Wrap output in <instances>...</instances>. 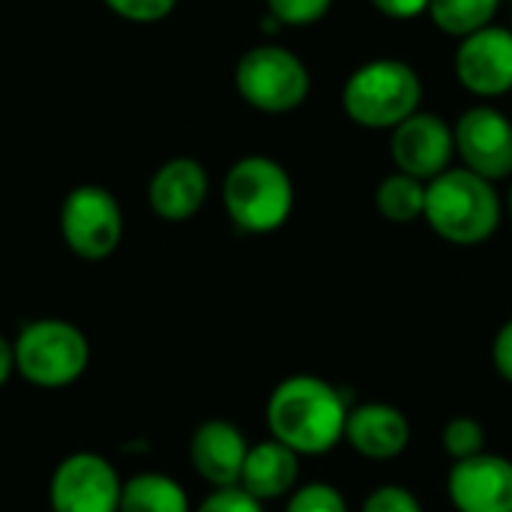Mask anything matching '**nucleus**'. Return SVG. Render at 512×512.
<instances>
[{"instance_id": "nucleus-1", "label": "nucleus", "mask_w": 512, "mask_h": 512, "mask_svg": "<svg viewBox=\"0 0 512 512\" xmlns=\"http://www.w3.org/2000/svg\"><path fill=\"white\" fill-rule=\"evenodd\" d=\"M348 402L339 387L318 375H291L279 381L267 399L270 438L297 456H324L345 441Z\"/></svg>"}, {"instance_id": "nucleus-2", "label": "nucleus", "mask_w": 512, "mask_h": 512, "mask_svg": "<svg viewBox=\"0 0 512 512\" xmlns=\"http://www.w3.org/2000/svg\"><path fill=\"white\" fill-rule=\"evenodd\" d=\"M501 198L495 183L468 168H447L426 183L423 219L453 246H480L495 237L501 225Z\"/></svg>"}, {"instance_id": "nucleus-3", "label": "nucleus", "mask_w": 512, "mask_h": 512, "mask_svg": "<svg viewBox=\"0 0 512 512\" xmlns=\"http://www.w3.org/2000/svg\"><path fill=\"white\" fill-rule=\"evenodd\" d=\"M420 102L423 81L417 69L396 57L357 66L342 87V108L363 129H396L420 111Z\"/></svg>"}, {"instance_id": "nucleus-4", "label": "nucleus", "mask_w": 512, "mask_h": 512, "mask_svg": "<svg viewBox=\"0 0 512 512\" xmlns=\"http://www.w3.org/2000/svg\"><path fill=\"white\" fill-rule=\"evenodd\" d=\"M222 204L240 231L273 234L294 213L291 174L270 156H243L225 174Z\"/></svg>"}, {"instance_id": "nucleus-5", "label": "nucleus", "mask_w": 512, "mask_h": 512, "mask_svg": "<svg viewBox=\"0 0 512 512\" xmlns=\"http://www.w3.org/2000/svg\"><path fill=\"white\" fill-rule=\"evenodd\" d=\"M12 348L15 372L39 390L69 387L90 366L87 336L63 318H36L24 324L12 339Z\"/></svg>"}, {"instance_id": "nucleus-6", "label": "nucleus", "mask_w": 512, "mask_h": 512, "mask_svg": "<svg viewBox=\"0 0 512 512\" xmlns=\"http://www.w3.org/2000/svg\"><path fill=\"white\" fill-rule=\"evenodd\" d=\"M234 84L240 99L255 111L288 114L306 102L312 78L294 51L282 45H255L237 60Z\"/></svg>"}, {"instance_id": "nucleus-7", "label": "nucleus", "mask_w": 512, "mask_h": 512, "mask_svg": "<svg viewBox=\"0 0 512 512\" xmlns=\"http://www.w3.org/2000/svg\"><path fill=\"white\" fill-rule=\"evenodd\" d=\"M60 237L84 261H105L123 240L120 201L105 186H75L60 204Z\"/></svg>"}, {"instance_id": "nucleus-8", "label": "nucleus", "mask_w": 512, "mask_h": 512, "mask_svg": "<svg viewBox=\"0 0 512 512\" xmlns=\"http://www.w3.org/2000/svg\"><path fill=\"white\" fill-rule=\"evenodd\" d=\"M123 480L99 453L66 456L48 483L51 512H120Z\"/></svg>"}, {"instance_id": "nucleus-9", "label": "nucleus", "mask_w": 512, "mask_h": 512, "mask_svg": "<svg viewBox=\"0 0 512 512\" xmlns=\"http://www.w3.org/2000/svg\"><path fill=\"white\" fill-rule=\"evenodd\" d=\"M462 168L489 183L512 177V123L492 105H474L459 114L453 126Z\"/></svg>"}, {"instance_id": "nucleus-10", "label": "nucleus", "mask_w": 512, "mask_h": 512, "mask_svg": "<svg viewBox=\"0 0 512 512\" xmlns=\"http://www.w3.org/2000/svg\"><path fill=\"white\" fill-rule=\"evenodd\" d=\"M453 72L459 84L480 96L498 99L512 90V30L489 24L465 36L453 54Z\"/></svg>"}, {"instance_id": "nucleus-11", "label": "nucleus", "mask_w": 512, "mask_h": 512, "mask_svg": "<svg viewBox=\"0 0 512 512\" xmlns=\"http://www.w3.org/2000/svg\"><path fill=\"white\" fill-rule=\"evenodd\" d=\"M390 156L396 171L429 183L444 174L456 156L453 126H447L438 114L417 111L393 129Z\"/></svg>"}, {"instance_id": "nucleus-12", "label": "nucleus", "mask_w": 512, "mask_h": 512, "mask_svg": "<svg viewBox=\"0 0 512 512\" xmlns=\"http://www.w3.org/2000/svg\"><path fill=\"white\" fill-rule=\"evenodd\" d=\"M447 498L456 512H512V459L480 453L453 462L447 474Z\"/></svg>"}, {"instance_id": "nucleus-13", "label": "nucleus", "mask_w": 512, "mask_h": 512, "mask_svg": "<svg viewBox=\"0 0 512 512\" xmlns=\"http://www.w3.org/2000/svg\"><path fill=\"white\" fill-rule=\"evenodd\" d=\"M345 441L363 459L390 462V459H399L408 450L411 423L390 402H363V405L348 411Z\"/></svg>"}, {"instance_id": "nucleus-14", "label": "nucleus", "mask_w": 512, "mask_h": 512, "mask_svg": "<svg viewBox=\"0 0 512 512\" xmlns=\"http://www.w3.org/2000/svg\"><path fill=\"white\" fill-rule=\"evenodd\" d=\"M246 456H249L246 435L228 420H207L192 432L189 462L195 474L213 489L240 486Z\"/></svg>"}, {"instance_id": "nucleus-15", "label": "nucleus", "mask_w": 512, "mask_h": 512, "mask_svg": "<svg viewBox=\"0 0 512 512\" xmlns=\"http://www.w3.org/2000/svg\"><path fill=\"white\" fill-rule=\"evenodd\" d=\"M207 192H210V177L204 165L192 156H177L156 168L147 186V201L159 219L186 222L204 207Z\"/></svg>"}, {"instance_id": "nucleus-16", "label": "nucleus", "mask_w": 512, "mask_h": 512, "mask_svg": "<svg viewBox=\"0 0 512 512\" xmlns=\"http://www.w3.org/2000/svg\"><path fill=\"white\" fill-rule=\"evenodd\" d=\"M297 480H300V456L291 447L279 444L276 438L249 447L240 474V489H246L252 498H258L261 504L288 498L297 489Z\"/></svg>"}, {"instance_id": "nucleus-17", "label": "nucleus", "mask_w": 512, "mask_h": 512, "mask_svg": "<svg viewBox=\"0 0 512 512\" xmlns=\"http://www.w3.org/2000/svg\"><path fill=\"white\" fill-rule=\"evenodd\" d=\"M120 512H192V507L186 489L174 477L144 471L123 483Z\"/></svg>"}, {"instance_id": "nucleus-18", "label": "nucleus", "mask_w": 512, "mask_h": 512, "mask_svg": "<svg viewBox=\"0 0 512 512\" xmlns=\"http://www.w3.org/2000/svg\"><path fill=\"white\" fill-rule=\"evenodd\" d=\"M375 207L393 225L417 222V219H423V210H426V183L396 171L378 183Z\"/></svg>"}, {"instance_id": "nucleus-19", "label": "nucleus", "mask_w": 512, "mask_h": 512, "mask_svg": "<svg viewBox=\"0 0 512 512\" xmlns=\"http://www.w3.org/2000/svg\"><path fill=\"white\" fill-rule=\"evenodd\" d=\"M501 0H429V18L447 36L465 39L492 24Z\"/></svg>"}, {"instance_id": "nucleus-20", "label": "nucleus", "mask_w": 512, "mask_h": 512, "mask_svg": "<svg viewBox=\"0 0 512 512\" xmlns=\"http://www.w3.org/2000/svg\"><path fill=\"white\" fill-rule=\"evenodd\" d=\"M441 447L453 462L474 459V456L486 453V426L477 417L459 414V417L447 420V426L441 432Z\"/></svg>"}, {"instance_id": "nucleus-21", "label": "nucleus", "mask_w": 512, "mask_h": 512, "mask_svg": "<svg viewBox=\"0 0 512 512\" xmlns=\"http://www.w3.org/2000/svg\"><path fill=\"white\" fill-rule=\"evenodd\" d=\"M285 512H351L345 495L333 483H306L288 495Z\"/></svg>"}, {"instance_id": "nucleus-22", "label": "nucleus", "mask_w": 512, "mask_h": 512, "mask_svg": "<svg viewBox=\"0 0 512 512\" xmlns=\"http://www.w3.org/2000/svg\"><path fill=\"white\" fill-rule=\"evenodd\" d=\"M330 6H333V0H267L270 15L288 27L318 24L330 12Z\"/></svg>"}, {"instance_id": "nucleus-23", "label": "nucleus", "mask_w": 512, "mask_h": 512, "mask_svg": "<svg viewBox=\"0 0 512 512\" xmlns=\"http://www.w3.org/2000/svg\"><path fill=\"white\" fill-rule=\"evenodd\" d=\"M360 512H423V504L411 489L399 483H384L375 492H369Z\"/></svg>"}, {"instance_id": "nucleus-24", "label": "nucleus", "mask_w": 512, "mask_h": 512, "mask_svg": "<svg viewBox=\"0 0 512 512\" xmlns=\"http://www.w3.org/2000/svg\"><path fill=\"white\" fill-rule=\"evenodd\" d=\"M111 12L135 24H153L174 12L177 0H105Z\"/></svg>"}, {"instance_id": "nucleus-25", "label": "nucleus", "mask_w": 512, "mask_h": 512, "mask_svg": "<svg viewBox=\"0 0 512 512\" xmlns=\"http://www.w3.org/2000/svg\"><path fill=\"white\" fill-rule=\"evenodd\" d=\"M192 512H264V504L258 498H252L246 489L228 486V489H213L198 504V510Z\"/></svg>"}, {"instance_id": "nucleus-26", "label": "nucleus", "mask_w": 512, "mask_h": 512, "mask_svg": "<svg viewBox=\"0 0 512 512\" xmlns=\"http://www.w3.org/2000/svg\"><path fill=\"white\" fill-rule=\"evenodd\" d=\"M492 363H495V372L512 384V318L501 324V330L495 333V342H492Z\"/></svg>"}, {"instance_id": "nucleus-27", "label": "nucleus", "mask_w": 512, "mask_h": 512, "mask_svg": "<svg viewBox=\"0 0 512 512\" xmlns=\"http://www.w3.org/2000/svg\"><path fill=\"white\" fill-rule=\"evenodd\" d=\"M381 15L387 18H399V21H408V18H417L429 9V0H369Z\"/></svg>"}, {"instance_id": "nucleus-28", "label": "nucleus", "mask_w": 512, "mask_h": 512, "mask_svg": "<svg viewBox=\"0 0 512 512\" xmlns=\"http://www.w3.org/2000/svg\"><path fill=\"white\" fill-rule=\"evenodd\" d=\"M15 372V348L6 336H0V387L12 378Z\"/></svg>"}, {"instance_id": "nucleus-29", "label": "nucleus", "mask_w": 512, "mask_h": 512, "mask_svg": "<svg viewBox=\"0 0 512 512\" xmlns=\"http://www.w3.org/2000/svg\"><path fill=\"white\" fill-rule=\"evenodd\" d=\"M507 210H510V216H512V186H510V195H507Z\"/></svg>"}, {"instance_id": "nucleus-30", "label": "nucleus", "mask_w": 512, "mask_h": 512, "mask_svg": "<svg viewBox=\"0 0 512 512\" xmlns=\"http://www.w3.org/2000/svg\"><path fill=\"white\" fill-rule=\"evenodd\" d=\"M510 30H512V27H510Z\"/></svg>"}]
</instances>
